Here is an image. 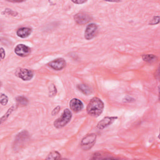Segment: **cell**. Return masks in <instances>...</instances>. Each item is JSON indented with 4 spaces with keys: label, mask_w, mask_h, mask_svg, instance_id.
<instances>
[{
    "label": "cell",
    "mask_w": 160,
    "mask_h": 160,
    "mask_svg": "<svg viewBox=\"0 0 160 160\" xmlns=\"http://www.w3.org/2000/svg\"><path fill=\"white\" fill-rule=\"evenodd\" d=\"M104 109L103 102L98 98H93L88 103L87 106V112L88 113L94 117L99 116Z\"/></svg>",
    "instance_id": "cell-1"
},
{
    "label": "cell",
    "mask_w": 160,
    "mask_h": 160,
    "mask_svg": "<svg viewBox=\"0 0 160 160\" xmlns=\"http://www.w3.org/2000/svg\"><path fill=\"white\" fill-rule=\"evenodd\" d=\"M71 117L72 114L70 110L68 109H64L61 116L54 122V126L56 128H61L64 127L70 121Z\"/></svg>",
    "instance_id": "cell-2"
},
{
    "label": "cell",
    "mask_w": 160,
    "mask_h": 160,
    "mask_svg": "<svg viewBox=\"0 0 160 160\" xmlns=\"http://www.w3.org/2000/svg\"><path fill=\"white\" fill-rule=\"evenodd\" d=\"M96 139V134H90L86 136L81 142V148L84 150L89 149L95 143Z\"/></svg>",
    "instance_id": "cell-3"
},
{
    "label": "cell",
    "mask_w": 160,
    "mask_h": 160,
    "mask_svg": "<svg viewBox=\"0 0 160 160\" xmlns=\"http://www.w3.org/2000/svg\"><path fill=\"white\" fill-rule=\"evenodd\" d=\"M98 32V26L94 23H91L87 26L85 32H84V38L88 39H92L97 34Z\"/></svg>",
    "instance_id": "cell-4"
},
{
    "label": "cell",
    "mask_w": 160,
    "mask_h": 160,
    "mask_svg": "<svg viewBox=\"0 0 160 160\" xmlns=\"http://www.w3.org/2000/svg\"><path fill=\"white\" fill-rule=\"evenodd\" d=\"M74 18L75 21L79 24H86L88 22H89L90 21H91V19H92V18L89 14H88L86 12H82L76 14L74 16Z\"/></svg>",
    "instance_id": "cell-5"
},
{
    "label": "cell",
    "mask_w": 160,
    "mask_h": 160,
    "mask_svg": "<svg viewBox=\"0 0 160 160\" xmlns=\"http://www.w3.org/2000/svg\"><path fill=\"white\" fill-rule=\"evenodd\" d=\"M15 53L21 57L28 56L31 52V48L24 44H20L16 46L14 48Z\"/></svg>",
    "instance_id": "cell-6"
},
{
    "label": "cell",
    "mask_w": 160,
    "mask_h": 160,
    "mask_svg": "<svg viewBox=\"0 0 160 160\" xmlns=\"http://www.w3.org/2000/svg\"><path fill=\"white\" fill-rule=\"evenodd\" d=\"M16 75L24 81H29L33 77V72L32 71L28 69L21 68L16 71Z\"/></svg>",
    "instance_id": "cell-7"
},
{
    "label": "cell",
    "mask_w": 160,
    "mask_h": 160,
    "mask_svg": "<svg viewBox=\"0 0 160 160\" xmlns=\"http://www.w3.org/2000/svg\"><path fill=\"white\" fill-rule=\"evenodd\" d=\"M48 66L54 70L59 71L65 67L66 61L62 58H58L51 61L48 64Z\"/></svg>",
    "instance_id": "cell-8"
},
{
    "label": "cell",
    "mask_w": 160,
    "mask_h": 160,
    "mask_svg": "<svg viewBox=\"0 0 160 160\" xmlns=\"http://www.w3.org/2000/svg\"><path fill=\"white\" fill-rule=\"evenodd\" d=\"M69 106L71 109L75 112H78L81 111L84 107L83 103L77 98H73L69 102Z\"/></svg>",
    "instance_id": "cell-9"
},
{
    "label": "cell",
    "mask_w": 160,
    "mask_h": 160,
    "mask_svg": "<svg viewBox=\"0 0 160 160\" xmlns=\"http://www.w3.org/2000/svg\"><path fill=\"white\" fill-rule=\"evenodd\" d=\"M117 119V117H105L101 119L98 124L97 128L99 129H102L109 125L111 124L115 119Z\"/></svg>",
    "instance_id": "cell-10"
},
{
    "label": "cell",
    "mask_w": 160,
    "mask_h": 160,
    "mask_svg": "<svg viewBox=\"0 0 160 160\" xmlns=\"http://www.w3.org/2000/svg\"><path fill=\"white\" fill-rule=\"evenodd\" d=\"M31 31H32V29L31 28H27V27H23V28H19L17 31L16 33L18 36L21 38H25L28 37L30 35V34L31 33Z\"/></svg>",
    "instance_id": "cell-11"
},
{
    "label": "cell",
    "mask_w": 160,
    "mask_h": 160,
    "mask_svg": "<svg viewBox=\"0 0 160 160\" xmlns=\"http://www.w3.org/2000/svg\"><path fill=\"white\" fill-rule=\"evenodd\" d=\"M142 59L144 61L148 62H152L157 60V58L154 54H144L142 56Z\"/></svg>",
    "instance_id": "cell-12"
},
{
    "label": "cell",
    "mask_w": 160,
    "mask_h": 160,
    "mask_svg": "<svg viewBox=\"0 0 160 160\" xmlns=\"http://www.w3.org/2000/svg\"><path fill=\"white\" fill-rule=\"evenodd\" d=\"M78 88L79 91L82 92L85 94H89L91 92V90L89 86L86 84H79L78 86Z\"/></svg>",
    "instance_id": "cell-13"
},
{
    "label": "cell",
    "mask_w": 160,
    "mask_h": 160,
    "mask_svg": "<svg viewBox=\"0 0 160 160\" xmlns=\"http://www.w3.org/2000/svg\"><path fill=\"white\" fill-rule=\"evenodd\" d=\"M16 102H17L18 105L21 106H26L28 104V100L23 96H19V97L17 98Z\"/></svg>",
    "instance_id": "cell-14"
},
{
    "label": "cell",
    "mask_w": 160,
    "mask_h": 160,
    "mask_svg": "<svg viewBox=\"0 0 160 160\" xmlns=\"http://www.w3.org/2000/svg\"><path fill=\"white\" fill-rule=\"evenodd\" d=\"M60 158H61V154L58 152L52 151L48 154L46 159H60Z\"/></svg>",
    "instance_id": "cell-15"
},
{
    "label": "cell",
    "mask_w": 160,
    "mask_h": 160,
    "mask_svg": "<svg viewBox=\"0 0 160 160\" xmlns=\"http://www.w3.org/2000/svg\"><path fill=\"white\" fill-rule=\"evenodd\" d=\"M8 98L6 95L1 93V104L2 105H6L8 103Z\"/></svg>",
    "instance_id": "cell-16"
},
{
    "label": "cell",
    "mask_w": 160,
    "mask_h": 160,
    "mask_svg": "<svg viewBox=\"0 0 160 160\" xmlns=\"http://www.w3.org/2000/svg\"><path fill=\"white\" fill-rule=\"evenodd\" d=\"M159 22V16H155L154 17L152 20L151 21V22H149L150 24H152V25H154V24H157Z\"/></svg>",
    "instance_id": "cell-17"
},
{
    "label": "cell",
    "mask_w": 160,
    "mask_h": 160,
    "mask_svg": "<svg viewBox=\"0 0 160 160\" xmlns=\"http://www.w3.org/2000/svg\"><path fill=\"white\" fill-rule=\"evenodd\" d=\"M1 59H3L5 57V51L2 48H1Z\"/></svg>",
    "instance_id": "cell-18"
},
{
    "label": "cell",
    "mask_w": 160,
    "mask_h": 160,
    "mask_svg": "<svg viewBox=\"0 0 160 160\" xmlns=\"http://www.w3.org/2000/svg\"><path fill=\"white\" fill-rule=\"evenodd\" d=\"M59 109H60V107L59 106H58L56 107L55 109H54V110L52 111V114L54 115V114H57L59 111Z\"/></svg>",
    "instance_id": "cell-19"
},
{
    "label": "cell",
    "mask_w": 160,
    "mask_h": 160,
    "mask_svg": "<svg viewBox=\"0 0 160 160\" xmlns=\"http://www.w3.org/2000/svg\"><path fill=\"white\" fill-rule=\"evenodd\" d=\"M72 2L75 3V4H82V3H84L86 1H72Z\"/></svg>",
    "instance_id": "cell-20"
}]
</instances>
